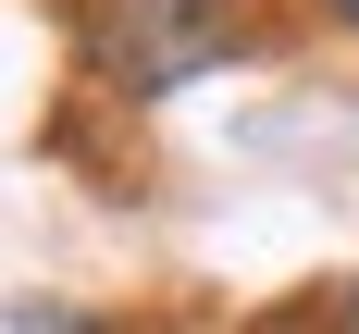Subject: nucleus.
Wrapping results in <instances>:
<instances>
[{
    "mask_svg": "<svg viewBox=\"0 0 359 334\" xmlns=\"http://www.w3.org/2000/svg\"><path fill=\"white\" fill-rule=\"evenodd\" d=\"M334 334H359V285H347V297H334Z\"/></svg>",
    "mask_w": 359,
    "mask_h": 334,
    "instance_id": "obj_4",
    "label": "nucleus"
},
{
    "mask_svg": "<svg viewBox=\"0 0 359 334\" xmlns=\"http://www.w3.org/2000/svg\"><path fill=\"white\" fill-rule=\"evenodd\" d=\"M74 50L111 99H174L248 50V0H74Z\"/></svg>",
    "mask_w": 359,
    "mask_h": 334,
    "instance_id": "obj_1",
    "label": "nucleus"
},
{
    "mask_svg": "<svg viewBox=\"0 0 359 334\" xmlns=\"http://www.w3.org/2000/svg\"><path fill=\"white\" fill-rule=\"evenodd\" d=\"M0 334H111V322L74 297H0Z\"/></svg>",
    "mask_w": 359,
    "mask_h": 334,
    "instance_id": "obj_2",
    "label": "nucleus"
},
{
    "mask_svg": "<svg viewBox=\"0 0 359 334\" xmlns=\"http://www.w3.org/2000/svg\"><path fill=\"white\" fill-rule=\"evenodd\" d=\"M310 13H323V25H334V37H359V0H310Z\"/></svg>",
    "mask_w": 359,
    "mask_h": 334,
    "instance_id": "obj_3",
    "label": "nucleus"
}]
</instances>
